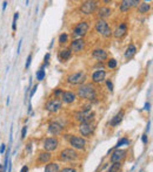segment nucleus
Here are the masks:
<instances>
[{"mask_svg": "<svg viewBox=\"0 0 153 172\" xmlns=\"http://www.w3.org/2000/svg\"><path fill=\"white\" fill-rule=\"evenodd\" d=\"M107 67L108 68H116L117 67V61L114 60V59H111V60H108V62H107Z\"/></svg>", "mask_w": 153, "mask_h": 172, "instance_id": "c756f323", "label": "nucleus"}, {"mask_svg": "<svg viewBox=\"0 0 153 172\" xmlns=\"http://www.w3.org/2000/svg\"><path fill=\"white\" fill-rule=\"evenodd\" d=\"M139 13H147L150 9H151V5H149L147 3H141L139 4Z\"/></svg>", "mask_w": 153, "mask_h": 172, "instance_id": "a878e982", "label": "nucleus"}, {"mask_svg": "<svg viewBox=\"0 0 153 172\" xmlns=\"http://www.w3.org/2000/svg\"><path fill=\"white\" fill-rule=\"evenodd\" d=\"M21 42H23V40H20L19 41V44H18V50H17V53H20V48H21Z\"/></svg>", "mask_w": 153, "mask_h": 172, "instance_id": "58836bf2", "label": "nucleus"}, {"mask_svg": "<svg viewBox=\"0 0 153 172\" xmlns=\"http://www.w3.org/2000/svg\"><path fill=\"white\" fill-rule=\"evenodd\" d=\"M1 172H5V171H1Z\"/></svg>", "mask_w": 153, "mask_h": 172, "instance_id": "49530a36", "label": "nucleus"}, {"mask_svg": "<svg viewBox=\"0 0 153 172\" xmlns=\"http://www.w3.org/2000/svg\"><path fill=\"white\" fill-rule=\"evenodd\" d=\"M126 154H127L126 150H120V149L114 150L113 154H111V162L112 163H120L122 159L126 157Z\"/></svg>", "mask_w": 153, "mask_h": 172, "instance_id": "f8f14e48", "label": "nucleus"}, {"mask_svg": "<svg viewBox=\"0 0 153 172\" xmlns=\"http://www.w3.org/2000/svg\"><path fill=\"white\" fill-rule=\"evenodd\" d=\"M139 4L140 3L137 1V0H124V1L120 3V6H119V7H120V11H122V12H126L132 6H138Z\"/></svg>", "mask_w": 153, "mask_h": 172, "instance_id": "4468645a", "label": "nucleus"}, {"mask_svg": "<svg viewBox=\"0 0 153 172\" xmlns=\"http://www.w3.org/2000/svg\"><path fill=\"white\" fill-rule=\"evenodd\" d=\"M70 144L73 146V149H76V150H82L86 145V141L82 138V137L79 136H73L71 137L70 139Z\"/></svg>", "mask_w": 153, "mask_h": 172, "instance_id": "1a4fd4ad", "label": "nucleus"}, {"mask_svg": "<svg viewBox=\"0 0 153 172\" xmlns=\"http://www.w3.org/2000/svg\"><path fill=\"white\" fill-rule=\"evenodd\" d=\"M95 29H97V32L99 34H101L105 38H110V36L112 35L111 28L108 27V23L104 19H99L98 21L95 22Z\"/></svg>", "mask_w": 153, "mask_h": 172, "instance_id": "f03ea898", "label": "nucleus"}, {"mask_svg": "<svg viewBox=\"0 0 153 172\" xmlns=\"http://www.w3.org/2000/svg\"><path fill=\"white\" fill-rule=\"evenodd\" d=\"M26 133H27V127L25 125V127L23 128V131H21V138H23V139L26 137Z\"/></svg>", "mask_w": 153, "mask_h": 172, "instance_id": "f704fd0d", "label": "nucleus"}, {"mask_svg": "<svg viewBox=\"0 0 153 172\" xmlns=\"http://www.w3.org/2000/svg\"><path fill=\"white\" fill-rule=\"evenodd\" d=\"M20 172H28V166H27V165L23 166V168H21V170H20Z\"/></svg>", "mask_w": 153, "mask_h": 172, "instance_id": "4c0bfd02", "label": "nucleus"}, {"mask_svg": "<svg viewBox=\"0 0 153 172\" xmlns=\"http://www.w3.org/2000/svg\"><path fill=\"white\" fill-rule=\"evenodd\" d=\"M120 169H122V164L113 163L112 165H111L110 170H108V172H120Z\"/></svg>", "mask_w": 153, "mask_h": 172, "instance_id": "bb28decb", "label": "nucleus"}, {"mask_svg": "<svg viewBox=\"0 0 153 172\" xmlns=\"http://www.w3.org/2000/svg\"><path fill=\"white\" fill-rule=\"evenodd\" d=\"M59 145V141L58 138H55V137H48V138H46L44 143H42V146H44V149L45 151L47 152H50V151H54Z\"/></svg>", "mask_w": 153, "mask_h": 172, "instance_id": "0eeeda50", "label": "nucleus"}, {"mask_svg": "<svg viewBox=\"0 0 153 172\" xmlns=\"http://www.w3.org/2000/svg\"><path fill=\"white\" fill-rule=\"evenodd\" d=\"M92 56L99 61H105V60H107V52L104 49H95L92 53Z\"/></svg>", "mask_w": 153, "mask_h": 172, "instance_id": "f3484780", "label": "nucleus"}, {"mask_svg": "<svg viewBox=\"0 0 153 172\" xmlns=\"http://www.w3.org/2000/svg\"><path fill=\"white\" fill-rule=\"evenodd\" d=\"M143 142H144V143H147V136H146V135L143 136Z\"/></svg>", "mask_w": 153, "mask_h": 172, "instance_id": "37998d69", "label": "nucleus"}, {"mask_svg": "<svg viewBox=\"0 0 153 172\" xmlns=\"http://www.w3.org/2000/svg\"><path fill=\"white\" fill-rule=\"evenodd\" d=\"M94 124L93 123H81L80 127H79V133L82 135V136L90 137L92 133H94Z\"/></svg>", "mask_w": 153, "mask_h": 172, "instance_id": "6e6552de", "label": "nucleus"}, {"mask_svg": "<svg viewBox=\"0 0 153 172\" xmlns=\"http://www.w3.org/2000/svg\"><path fill=\"white\" fill-rule=\"evenodd\" d=\"M128 143H130V141H128L127 138H122L120 141L118 142V144H117V145H116V148H120V146H122V145H127Z\"/></svg>", "mask_w": 153, "mask_h": 172, "instance_id": "c85d7f7f", "label": "nucleus"}, {"mask_svg": "<svg viewBox=\"0 0 153 172\" xmlns=\"http://www.w3.org/2000/svg\"><path fill=\"white\" fill-rule=\"evenodd\" d=\"M106 77V71L103 70V69H99V70H95L93 73V75H92V81L94 82V83H100V82H103L104 80Z\"/></svg>", "mask_w": 153, "mask_h": 172, "instance_id": "2eb2a0df", "label": "nucleus"}, {"mask_svg": "<svg viewBox=\"0 0 153 172\" xmlns=\"http://www.w3.org/2000/svg\"><path fill=\"white\" fill-rule=\"evenodd\" d=\"M71 55H72V52H71V49L70 48H64L59 52V59H60L61 61H66V60H68V59L71 57Z\"/></svg>", "mask_w": 153, "mask_h": 172, "instance_id": "aec40b11", "label": "nucleus"}, {"mask_svg": "<svg viewBox=\"0 0 153 172\" xmlns=\"http://www.w3.org/2000/svg\"><path fill=\"white\" fill-rule=\"evenodd\" d=\"M48 59H50V54H46V55H45V62H46V65H47V62H48Z\"/></svg>", "mask_w": 153, "mask_h": 172, "instance_id": "a19ab883", "label": "nucleus"}, {"mask_svg": "<svg viewBox=\"0 0 153 172\" xmlns=\"http://www.w3.org/2000/svg\"><path fill=\"white\" fill-rule=\"evenodd\" d=\"M137 53V48H135L134 44H130L128 47H127L126 52H125V57L126 59H131V57L134 56V54Z\"/></svg>", "mask_w": 153, "mask_h": 172, "instance_id": "b1692460", "label": "nucleus"}, {"mask_svg": "<svg viewBox=\"0 0 153 172\" xmlns=\"http://www.w3.org/2000/svg\"><path fill=\"white\" fill-rule=\"evenodd\" d=\"M59 158H60V160H64V162H72V160L78 159V154L73 149H64L63 151H60Z\"/></svg>", "mask_w": 153, "mask_h": 172, "instance_id": "20e7f679", "label": "nucleus"}, {"mask_svg": "<svg viewBox=\"0 0 153 172\" xmlns=\"http://www.w3.org/2000/svg\"><path fill=\"white\" fill-rule=\"evenodd\" d=\"M37 88H38V86H34V87H33V88H32V91H31V94H30V97H33V95H34V93H36L37 91Z\"/></svg>", "mask_w": 153, "mask_h": 172, "instance_id": "c9c22d12", "label": "nucleus"}, {"mask_svg": "<svg viewBox=\"0 0 153 172\" xmlns=\"http://www.w3.org/2000/svg\"><path fill=\"white\" fill-rule=\"evenodd\" d=\"M122 117H124V111H119V112L112 118V121H111V125H112V127H116L118 124H120V122L122 121Z\"/></svg>", "mask_w": 153, "mask_h": 172, "instance_id": "5701e85b", "label": "nucleus"}, {"mask_svg": "<svg viewBox=\"0 0 153 172\" xmlns=\"http://www.w3.org/2000/svg\"><path fill=\"white\" fill-rule=\"evenodd\" d=\"M145 109H146V110H149V109H150V103H149V102L145 104Z\"/></svg>", "mask_w": 153, "mask_h": 172, "instance_id": "a18cd8bd", "label": "nucleus"}, {"mask_svg": "<svg viewBox=\"0 0 153 172\" xmlns=\"http://www.w3.org/2000/svg\"><path fill=\"white\" fill-rule=\"evenodd\" d=\"M31 62H32V54H30V55L27 56V61H26V65H25V68H28V67L31 66Z\"/></svg>", "mask_w": 153, "mask_h": 172, "instance_id": "473e14b6", "label": "nucleus"}, {"mask_svg": "<svg viewBox=\"0 0 153 172\" xmlns=\"http://www.w3.org/2000/svg\"><path fill=\"white\" fill-rule=\"evenodd\" d=\"M85 47V41L82 39H76L73 40L71 42V46H70V49L71 52H74V53H79L80 50H82Z\"/></svg>", "mask_w": 153, "mask_h": 172, "instance_id": "ddd939ff", "label": "nucleus"}, {"mask_svg": "<svg viewBox=\"0 0 153 172\" xmlns=\"http://www.w3.org/2000/svg\"><path fill=\"white\" fill-rule=\"evenodd\" d=\"M19 18V13H15L14 14V18H13V23H12V29L15 31V28H17V20Z\"/></svg>", "mask_w": 153, "mask_h": 172, "instance_id": "2f4dec72", "label": "nucleus"}, {"mask_svg": "<svg viewBox=\"0 0 153 172\" xmlns=\"http://www.w3.org/2000/svg\"><path fill=\"white\" fill-rule=\"evenodd\" d=\"M51 158H52V154H50V152H47V151H42V152H40L39 154V158H38V160H39V163H48L51 160Z\"/></svg>", "mask_w": 153, "mask_h": 172, "instance_id": "6ab92c4d", "label": "nucleus"}, {"mask_svg": "<svg viewBox=\"0 0 153 172\" xmlns=\"http://www.w3.org/2000/svg\"><path fill=\"white\" fill-rule=\"evenodd\" d=\"M27 154H31V144H27Z\"/></svg>", "mask_w": 153, "mask_h": 172, "instance_id": "79ce46f5", "label": "nucleus"}, {"mask_svg": "<svg viewBox=\"0 0 153 172\" xmlns=\"http://www.w3.org/2000/svg\"><path fill=\"white\" fill-rule=\"evenodd\" d=\"M76 117L81 123H91L93 121V117H94V112L91 110L90 108H86L80 112H76Z\"/></svg>", "mask_w": 153, "mask_h": 172, "instance_id": "7ed1b4c3", "label": "nucleus"}, {"mask_svg": "<svg viewBox=\"0 0 153 172\" xmlns=\"http://www.w3.org/2000/svg\"><path fill=\"white\" fill-rule=\"evenodd\" d=\"M111 13H112V11H111V8H110V7L103 6V7H101V8H99V11H98V17H99L100 19L107 18V17H110V15H111Z\"/></svg>", "mask_w": 153, "mask_h": 172, "instance_id": "412c9836", "label": "nucleus"}, {"mask_svg": "<svg viewBox=\"0 0 153 172\" xmlns=\"http://www.w3.org/2000/svg\"><path fill=\"white\" fill-rule=\"evenodd\" d=\"M67 39H68L67 34H65V33H63L61 35L59 36V44H65V42L67 41Z\"/></svg>", "mask_w": 153, "mask_h": 172, "instance_id": "7c9ffc66", "label": "nucleus"}, {"mask_svg": "<svg viewBox=\"0 0 153 172\" xmlns=\"http://www.w3.org/2000/svg\"><path fill=\"white\" fill-rule=\"evenodd\" d=\"M106 83H107V87H108V89H110V90H111V91H112V90H113V84H112V82H111V81H107V82H106Z\"/></svg>", "mask_w": 153, "mask_h": 172, "instance_id": "e433bc0d", "label": "nucleus"}, {"mask_svg": "<svg viewBox=\"0 0 153 172\" xmlns=\"http://www.w3.org/2000/svg\"><path fill=\"white\" fill-rule=\"evenodd\" d=\"M48 130H50L51 133H53V135H58V133H60L61 131H63V127L60 125V124L58 123H51L50 127H48Z\"/></svg>", "mask_w": 153, "mask_h": 172, "instance_id": "4be33fe9", "label": "nucleus"}, {"mask_svg": "<svg viewBox=\"0 0 153 172\" xmlns=\"http://www.w3.org/2000/svg\"><path fill=\"white\" fill-rule=\"evenodd\" d=\"M61 98L65 103H73L76 101V94L72 93V91H64L63 95H61Z\"/></svg>", "mask_w": 153, "mask_h": 172, "instance_id": "a211bd4d", "label": "nucleus"}, {"mask_svg": "<svg viewBox=\"0 0 153 172\" xmlns=\"http://www.w3.org/2000/svg\"><path fill=\"white\" fill-rule=\"evenodd\" d=\"M5 148H6V145H5V144H3V145H1V148H0V154H4Z\"/></svg>", "mask_w": 153, "mask_h": 172, "instance_id": "ea45409f", "label": "nucleus"}, {"mask_svg": "<svg viewBox=\"0 0 153 172\" xmlns=\"http://www.w3.org/2000/svg\"><path fill=\"white\" fill-rule=\"evenodd\" d=\"M61 108V101L58 100V98H54V100H51L46 103L45 109L50 112H57Z\"/></svg>", "mask_w": 153, "mask_h": 172, "instance_id": "9b49d317", "label": "nucleus"}, {"mask_svg": "<svg viewBox=\"0 0 153 172\" xmlns=\"http://www.w3.org/2000/svg\"><path fill=\"white\" fill-rule=\"evenodd\" d=\"M36 76H37V80H39V81H41V80H44V79H45V70H44L42 68H40L39 70L37 71Z\"/></svg>", "mask_w": 153, "mask_h": 172, "instance_id": "cd10ccee", "label": "nucleus"}, {"mask_svg": "<svg viewBox=\"0 0 153 172\" xmlns=\"http://www.w3.org/2000/svg\"><path fill=\"white\" fill-rule=\"evenodd\" d=\"M59 164L57 163H48L45 166V172H59Z\"/></svg>", "mask_w": 153, "mask_h": 172, "instance_id": "393cba45", "label": "nucleus"}, {"mask_svg": "<svg viewBox=\"0 0 153 172\" xmlns=\"http://www.w3.org/2000/svg\"><path fill=\"white\" fill-rule=\"evenodd\" d=\"M88 31V23L86 21L79 22L76 26L74 31H73V35L74 36H84Z\"/></svg>", "mask_w": 153, "mask_h": 172, "instance_id": "9d476101", "label": "nucleus"}, {"mask_svg": "<svg viewBox=\"0 0 153 172\" xmlns=\"http://www.w3.org/2000/svg\"><path fill=\"white\" fill-rule=\"evenodd\" d=\"M6 6H7V1H4V4H3V11L6 8Z\"/></svg>", "mask_w": 153, "mask_h": 172, "instance_id": "c03bdc74", "label": "nucleus"}, {"mask_svg": "<svg viewBox=\"0 0 153 172\" xmlns=\"http://www.w3.org/2000/svg\"><path fill=\"white\" fill-rule=\"evenodd\" d=\"M97 6H98V3H97V1L88 0V1H85V3L81 4L80 11L85 14V15H90V14H92L95 11Z\"/></svg>", "mask_w": 153, "mask_h": 172, "instance_id": "423d86ee", "label": "nucleus"}, {"mask_svg": "<svg viewBox=\"0 0 153 172\" xmlns=\"http://www.w3.org/2000/svg\"><path fill=\"white\" fill-rule=\"evenodd\" d=\"M127 33V27L125 23H122L120 26L117 27V29L114 32H112V34L114 38H117V39H120V38H122V36L125 35Z\"/></svg>", "mask_w": 153, "mask_h": 172, "instance_id": "dca6fc26", "label": "nucleus"}, {"mask_svg": "<svg viewBox=\"0 0 153 172\" xmlns=\"http://www.w3.org/2000/svg\"><path fill=\"white\" fill-rule=\"evenodd\" d=\"M85 80H86V74L84 73V71H76V73L71 74V75L67 77L68 83L73 84V86L84 83V81H85Z\"/></svg>", "mask_w": 153, "mask_h": 172, "instance_id": "39448f33", "label": "nucleus"}, {"mask_svg": "<svg viewBox=\"0 0 153 172\" xmlns=\"http://www.w3.org/2000/svg\"><path fill=\"white\" fill-rule=\"evenodd\" d=\"M59 172H76V171L72 168H65V169H63V170H60Z\"/></svg>", "mask_w": 153, "mask_h": 172, "instance_id": "72a5a7b5", "label": "nucleus"}, {"mask_svg": "<svg viewBox=\"0 0 153 172\" xmlns=\"http://www.w3.org/2000/svg\"><path fill=\"white\" fill-rule=\"evenodd\" d=\"M78 96L80 98L92 100L95 98V89L92 84H82L78 89Z\"/></svg>", "mask_w": 153, "mask_h": 172, "instance_id": "f257e3e1", "label": "nucleus"}]
</instances>
